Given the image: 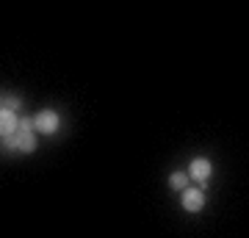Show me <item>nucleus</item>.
<instances>
[{
	"mask_svg": "<svg viewBox=\"0 0 249 238\" xmlns=\"http://www.w3.org/2000/svg\"><path fill=\"white\" fill-rule=\"evenodd\" d=\"M3 150H14V152H34L36 150V133L31 128H19L14 136L3 139Z\"/></svg>",
	"mask_w": 249,
	"mask_h": 238,
	"instance_id": "nucleus-1",
	"label": "nucleus"
},
{
	"mask_svg": "<svg viewBox=\"0 0 249 238\" xmlns=\"http://www.w3.org/2000/svg\"><path fill=\"white\" fill-rule=\"evenodd\" d=\"M58 128H61V116H58V111H53V108H42V111H36L34 114V130L45 133V136H53Z\"/></svg>",
	"mask_w": 249,
	"mask_h": 238,
	"instance_id": "nucleus-2",
	"label": "nucleus"
},
{
	"mask_svg": "<svg viewBox=\"0 0 249 238\" xmlns=\"http://www.w3.org/2000/svg\"><path fill=\"white\" fill-rule=\"evenodd\" d=\"M211 175H213V166H211V161L202 158V155L188 164V180H194V183H199V185H208Z\"/></svg>",
	"mask_w": 249,
	"mask_h": 238,
	"instance_id": "nucleus-3",
	"label": "nucleus"
},
{
	"mask_svg": "<svg viewBox=\"0 0 249 238\" xmlns=\"http://www.w3.org/2000/svg\"><path fill=\"white\" fill-rule=\"evenodd\" d=\"M180 205H183V211H188V213H199L205 208V191L202 188H186L183 197H180Z\"/></svg>",
	"mask_w": 249,
	"mask_h": 238,
	"instance_id": "nucleus-4",
	"label": "nucleus"
},
{
	"mask_svg": "<svg viewBox=\"0 0 249 238\" xmlns=\"http://www.w3.org/2000/svg\"><path fill=\"white\" fill-rule=\"evenodd\" d=\"M19 119L17 111H9V108H0V133H3V139L6 136H14L19 130Z\"/></svg>",
	"mask_w": 249,
	"mask_h": 238,
	"instance_id": "nucleus-5",
	"label": "nucleus"
},
{
	"mask_svg": "<svg viewBox=\"0 0 249 238\" xmlns=\"http://www.w3.org/2000/svg\"><path fill=\"white\" fill-rule=\"evenodd\" d=\"M169 185L175 188V191L183 194V191L188 188V172H172V175H169Z\"/></svg>",
	"mask_w": 249,
	"mask_h": 238,
	"instance_id": "nucleus-6",
	"label": "nucleus"
},
{
	"mask_svg": "<svg viewBox=\"0 0 249 238\" xmlns=\"http://www.w3.org/2000/svg\"><path fill=\"white\" fill-rule=\"evenodd\" d=\"M3 108H9V111H19V97H17V94H3Z\"/></svg>",
	"mask_w": 249,
	"mask_h": 238,
	"instance_id": "nucleus-7",
	"label": "nucleus"
}]
</instances>
